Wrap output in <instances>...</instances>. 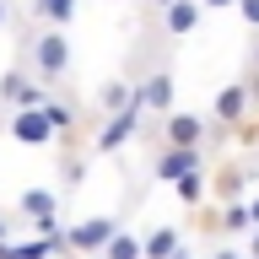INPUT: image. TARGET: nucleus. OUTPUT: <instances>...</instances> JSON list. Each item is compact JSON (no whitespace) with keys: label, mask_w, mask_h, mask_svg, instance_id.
Returning a JSON list of instances; mask_svg holds the SVG:
<instances>
[{"label":"nucleus","mask_w":259,"mask_h":259,"mask_svg":"<svg viewBox=\"0 0 259 259\" xmlns=\"http://www.w3.org/2000/svg\"><path fill=\"white\" fill-rule=\"evenodd\" d=\"M141 119H146L141 103H135V108H124V113H108V119H103V130L92 135V151H97V157H113L119 146H130L135 135H141Z\"/></svg>","instance_id":"nucleus-1"},{"label":"nucleus","mask_w":259,"mask_h":259,"mask_svg":"<svg viewBox=\"0 0 259 259\" xmlns=\"http://www.w3.org/2000/svg\"><path fill=\"white\" fill-rule=\"evenodd\" d=\"M119 238V222L113 216H92V222H76L70 232H65V254H97L103 259V248Z\"/></svg>","instance_id":"nucleus-2"},{"label":"nucleus","mask_w":259,"mask_h":259,"mask_svg":"<svg viewBox=\"0 0 259 259\" xmlns=\"http://www.w3.org/2000/svg\"><path fill=\"white\" fill-rule=\"evenodd\" d=\"M32 70H38V81H60L65 70H70V44H65L60 27L38 32V44H32Z\"/></svg>","instance_id":"nucleus-3"},{"label":"nucleus","mask_w":259,"mask_h":259,"mask_svg":"<svg viewBox=\"0 0 259 259\" xmlns=\"http://www.w3.org/2000/svg\"><path fill=\"white\" fill-rule=\"evenodd\" d=\"M205 167V146H162L157 162H151V173L162 178V184H178V178H189Z\"/></svg>","instance_id":"nucleus-4"},{"label":"nucleus","mask_w":259,"mask_h":259,"mask_svg":"<svg viewBox=\"0 0 259 259\" xmlns=\"http://www.w3.org/2000/svg\"><path fill=\"white\" fill-rule=\"evenodd\" d=\"M0 103L6 108H44L49 103V87L38 76H27V70H11V76H0Z\"/></svg>","instance_id":"nucleus-5"},{"label":"nucleus","mask_w":259,"mask_h":259,"mask_svg":"<svg viewBox=\"0 0 259 259\" xmlns=\"http://www.w3.org/2000/svg\"><path fill=\"white\" fill-rule=\"evenodd\" d=\"M173 92H178V81H173V70H167V65H157L146 81H135L141 108H146V113H157V119H167V113H173Z\"/></svg>","instance_id":"nucleus-6"},{"label":"nucleus","mask_w":259,"mask_h":259,"mask_svg":"<svg viewBox=\"0 0 259 259\" xmlns=\"http://www.w3.org/2000/svg\"><path fill=\"white\" fill-rule=\"evenodd\" d=\"M11 141L16 146H54V141H60V130L49 124L44 108H16L11 113Z\"/></svg>","instance_id":"nucleus-7"},{"label":"nucleus","mask_w":259,"mask_h":259,"mask_svg":"<svg viewBox=\"0 0 259 259\" xmlns=\"http://www.w3.org/2000/svg\"><path fill=\"white\" fill-rule=\"evenodd\" d=\"M248 103H254V92L238 81V87H227V92L210 103V119H216V124H227V130H238L243 119H248Z\"/></svg>","instance_id":"nucleus-8"},{"label":"nucleus","mask_w":259,"mask_h":259,"mask_svg":"<svg viewBox=\"0 0 259 259\" xmlns=\"http://www.w3.org/2000/svg\"><path fill=\"white\" fill-rule=\"evenodd\" d=\"M200 16H205L200 0H173V6L162 11V27H167V38H189V32L200 27Z\"/></svg>","instance_id":"nucleus-9"},{"label":"nucleus","mask_w":259,"mask_h":259,"mask_svg":"<svg viewBox=\"0 0 259 259\" xmlns=\"http://www.w3.org/2000/svg\"><path fill=\"white\" fill-rule=\"evenodd\" d=\"M135 103H141V97H135V81H124V76H113V81L97 87V108H103V119H108V113L135 108Z\"/></svg>","instance_id":"nucleus-10"},{"label":"nucleus","mask_w":259,"mask_h":259,"mask_svg":"<svg viewBox=\"0 0 259 259\" xmlns=\"http://www.w3.org/2000/svg\"><path fill=\"white\" fill-rule=\"evenodd\" d=\"M162 130H167V146H205V119L194 113H167Z\"/></svg>","instance_id":"nucleus-11"},{"label":"nucleus","mask_w":259,"mask_h":259,"mask_svg":"<svg viewBox=\"0 0 259 259\" xmlns=\"http://www.w3.org/2000/svg\"><path fill=\"white\" fill-rule=\"evenodd\" d=\"M248 178H254V173H248L243 162H227L222 173L210 178V200H222V205H232V200L243 194V184H248Z\"/></svg>","instance_id":"nucleus-12"},{"label":"nucleus","mask_w":259,"mask_h":259,"mask_svg":"<svg viewBox=\"0 0 259 259\" xmlns=\"http://www.w3.org/2000/svg\"><path fill=\"white\" fill-rule=\"evenodd\" d=\"M141 243H146V259H184V248H178L184 232H178V227H151Z\"/></svg>","instance_id":"nucleus-13"},{"label":"nucleus","mask_w":259,"mask_h":259,"mask_svg":"<svg viewBox=\"0 0 259 259\" xmlns=\"http://www.w3.org/2000/svg\"><path fill=\"white\" fill-rule=\"evenodd\" d=\"M32 16H44L49 27H70V22H76V0H38V6H32Z\"/></svg>","instance_id":"nucleus-14"},{"label":"nucleus","mask_w":259,"mask_h":259,"mask_svg":"<svg viewBox=\"0 0 259 259\" xmlns=\"http://www.w3.org/2000/svg\"><path fill=\"white\" fill-rule=\"evenodd\" d=\"M173 189H178V200H184V205H200V200H205V194H210V173H205V167H200V173L178 178Z\"/></svg>","instance_id":"nucleus-15"},{"label":"nucleus","mask_w":259,"mask_h":259,"mask_svg":"<svg viewBox=\"0 0 259 259\" xmlns=\"http://www.w3.org/2000/svg\"><path fill=\"white\" fill-rule=\"evenodd\" d=\"M65 243H54V238H32V243H16L11 248V259H54Z\"/></svg>","instance_id":"nucleus-16"},{"label":"nucleus","mask_w":259,"mask_h":259,"mask_svg":"<svg viewBox=\"0 0 259 259\" xmlns=\"http://www.w3.org/2000/svg\"><path fill=\"white\" fill-rule=\"evenodd\" d=\"M103 259H146V243H141V238H130V232H119V238L103 248Z\"/></svg>","instance_id":"nucleus-17"},{"label":"nucleus","mask_w":259,"mask_h":259,"mask_svg":"<svg viewBox=\"0 0 259 259\" xmlns=\"http://www.w3.org/2000/svg\"><path fill=\"white\" fill-rule=\"evenodd\" d=\"M44 113H49V124L60 130V141H65V130L76 124V108H70V103H60V97H49V103H44Z\"/></svg>","instance_id":"nucleus-18"},{"label":"nucleus","mask_w":259,"mask_h":259,"mask_svg":"<svg viewBox=\"0 0 259 259\" xmlns=\"http://www.w3.org/2000/svg\"><path fill=\"white\" fill-rule=\"evenodd\" d=\"M238 16L248 22V27H259V0H238Z\"/></svg>","instance_id":"nucleus-19"},{"label":"nucleus","mask_w":259,"mask_h":259,"mask_svg":"<svg viewBox=\"0 0 259 259\" xmlns=\"http://www.w3.org/2000/svg\"><path fill=\"white\" fill-rule=\"evenodd\" d=\"M205 11H222V6H238V0H200Z\"/></svg>","instance_id":"nucleus-20"},{"label":"nucleus","mask_w":259,"mask_h":259,"mask_svg":"<svg viewBox=\"0 0 259 259\" xmlns=\"http://www.w3.org/2000/svg\"><path fill=\"white\" fill-rule=\"evenodd\" d=\"M210 259H243V254H238V248H216Z\"/></svg>","instance_id":"nucleus-21"},{"label":"nucleus","mask_w":259,"mask_h":259,"mask_svg":"<svg viewBox=\"0 0 259 259\" xmlns=\"http://www.w3.org/2000/svg\"><path fill=\"white\" fill-rule=\"evenodd\" d=\"M248 243H254V259H259V227H254V232H248Z\"/></svg>","instance_id":"nucleus-22"},{"label":"nucleus","mask_w":259,"mask_h":259,"mask_svg":"<svg viewBox=\"0 0 259 259\" xmlns=\"http://www.w3.org/2000/svg\"><path fill=\"white\" fill-rule=\"evenodd\" d=\"M248 210H254V227H259V194H254V200H248Z\"/></svg>","instance_id":"nucleus-23"},{"label":"nucleus","mask_w":259,"mask_h":259,"mask_svg":"<svg viewBox=\"0 0 259 259\" xmlns=\"http://www.w3.org/2000/svg\"><path fill=\"white\" fill-rule=\"evenodd\" d=\"M0 27H6V0H0Z\"/></svg>","instance_id":"nucleus-24"},{"label":"nucleus","mask_w":259,"mask_h":259,"mask_svg":"<svg viewBox=\"0 0 259 259\" xmlns=\"http://www.w3.org/2000/svg\"><path fill=\"white\" fill-rule=\"evenodd\" d=\"M151 6H162V11H167V6H173V0H151Z\"/></svg>","instance_id":"nucleus-25"},{"label":"nucleus","mask_w":259,"mask_h":259,"mask_svg":"<svg viewBox=\"0 0 259 259\" xmlns=\"http://www.w3.org/2000/svg\"><path fill=\"white\" fill-rule=\"evenodd\" d=\"M0 243H6V222H0Z\"/></svg>","instance_id":"nucleus-26"},{"label":"nucleus","mask_w":259,"mask_h":259,"mask_svg":"<svg viewBox=\"0 0 259 259\" xmlns=\"http://www.w3.org/2000/svg\"><path fill=\"white\" fill-rule=\"evenodd\" d=\"M135 6H141V0H135Z\"/></svg>","instance_id":"nucleus-27"},{"label":"nucleus","mask_w":259,"mask_h":259,"mask_svg":"<svg viewBox=\"0 0 259 259\" xmlns=\"http://www.w3.org/2000/svg\"><path fill=\"white\" fill-rule=\"evenodd\" d=\"M32 6H38V0H32Z\"/></svg>","instance_id":"nucleus-28"},{"label":"nucleus","mask_w":259,"mask_h":259,"mask_svg":"<svg viewBox=\"0 0 259 259\" xmlns=\"http://www.w3.org/2000/svg\"><path fill=\"white\" fill-rule=\"evenodd\" d=\"M184 259H189V254H184Z\"/></svg>","instance_id":"nucleus-29"}]
</instances>
